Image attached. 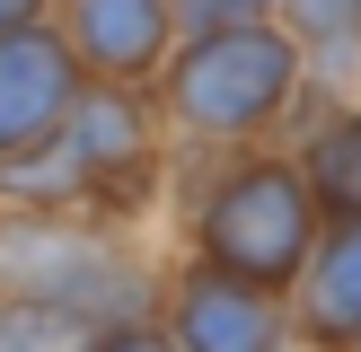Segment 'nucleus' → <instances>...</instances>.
Instances as JSON below:
<instances>
[{
	"mask_svg": "<svg viewBox=\"0 0 361 352\" xmlns=\"http://www.w3.org/2000/svg\"><path fill=\"white\" fill-rule=\"evenodd\" d=\"M291 158L317 194V220H361V97H335L309 141H291Z\"/></svg>",
	"mask_w": 361,
	"mask_h": 352,
	"instance_id": "nucleus-9",
	"label": "nucleus"
},
{
	"mask_svg": "<svg viewBox=\"0 0 361 352\" xmlns=\"http://www.w3.org/2000/svg\"><path fill=\"white\" fill-rule=\"evenodd\" d=\"M88 352H176V334L159 326V317H123V326H97V334H88Z\"/></svg>",
	"mask_w": 361,
	"mask_h": 352,
	"instance_id": "nucleus-13",
	"label": "nucleus"
},
{
	"mask_svg": "<svg viewBox=\"0 0 361 352\" xmlns=\"http://www.w3.org/2000/svg\"><path fill=\"white\" fill-rule=\"evenodd\" d=\"M282 299L300 352H361V220H317V246Z\"/></svg>",
	"mask_w": 361,
	"mask_h": 352,
	"instance_id": "nucleus-8",
	"label": "nucleus"
},
{
	"mask_svg": "<svg viewBox=\"0 0 361 352\" xmlns=\"http://www.w3.org/2000/svg\"><path fill=\"white\" fill-rule=\"evenodd\" d=\"M168 141L221 158V150H264L309 97V53L291 44L282 18L264 27H221V35H176L150 80Z\"/></svg>",
	"mask_w": 361,
	"mask_h": 352,
	"instance_id": "nucleus-1",
	"label": "nucleus"
},
{
	"mask_svg": "<svg viewBox=\"0 0 361 352\" xmlns=\"http://www.w3.org/2000/svg\"><path fill=\"white\" fill-rule=\"evenodd\" d=\"M53 18V0H0V35H18V27H44Z\"/></svg>",
	"mask_w": 361,
	"mask_h": 352,
	"instance_id": "nucleus-14",
	"label": "nucleus"
},
{
	"mask_svg": "<svg viewBox=\"0 0 361 352\" xmlns=\"http://www.w3.org/2000/svg\"><path fill=\"white\" fill-rule=\"evenodd\" d=\"M159 326L176 334V352H300L291 334V299L256 291V282H229L212 264H168V291H159Z\"/></svg>",
	"mask_w": 361,
	"mask_h": 352,
	"instance_id": "nucleus-5",
	"label": "nucleus"
},
{
	"mask_svg": "<svg viewBox=\"0 0 361 352\" xmlns=\"http://www.w3.org/2000/svg\"><path fill=\"white\" fill-rule=\"evenodd\" d=\"M282 0H168L176 35H221V27H264Z\"/></svg>",
	"mask_w": 361,
	"mask_h": 352,
	"instance_id": "nucleus-12",
	"label": "nucleus"
},
{
	"mask_svg": "<svg viewBox=\"0 0 361 352\" xmlns=\"http://www.w3.org/2000/svg\"><path fill=\"white\" fill-rule=\"evenodd\" d=\"M88 317L35 308V299H0V352H88Z\"/></svg>",
	"mask_w": 361,
	"mask_h": 352,
	"instance_id": "nucleus-11",
	"label": "nucleus"
},
{
	"mask_svg": "<svg viewBox=\"0 0 361 352\" xmlns=\"http://www.w3.org/2000/svg\"><path fill=\"white\" fill-rule=\"evenodd\" d=\"M159 291L168 273L133 246V229L88 211H0V299L123 326V317H159Z\"/></svg>",
	"mask_w": 361,
	"mask_h": 352,
	"instance_id": "nucleus-3",
	"label": "nucleus"
},
{
	"mask_svg": "<svg viewBox=\"0 0 361 352\" xmlns=\"http://www.w3.org/2000/svg\"><path fill=\"white\" fill-rule=\"evenodd\" d=\"M53 27L71 35L88 80H133V88H150L176 44L168 0H53Z\"/></svg>",
	"mask_w": 361,
	"mask_h": 352,
	"instance_id": "nucleus-7",
	"label": "nucleus"
},
{
	"mask_svg": "<svg viewBox=\"0 0 361 352\" xmlns=\"http://www.w3.org/2000/svg\"><path fill=\"white\" fill-rule=\"evenodd\" d=\"M317 246V194L291 150H221L212 176L185 194V256L256 291H291Z\"/></svg>",
	"mask_w": 361,
	"mask_h": 352,
	"instance_id": "nucleus-2",
	"label": "nucleus"
},
{
	"mask_svg": "<svg viewBox=\"0 0 361 352\" xmlns=\"http://www.w3.org/2000/svg\"><path fill=\"white\" fill-rule=\"evenodd\" d=\"M353 27H361V0H353Z\"/></svg>",
	"mask_w": 361,
	"mask_h": 352,
	"instance_id": "nucleus-15",
	"label": "nucleus"
},
{
	"mask_svg": "<svg viewBox=\"0 0 361 352\" xmlns=\"http://www.w3.org/2000/svg\"><path fill=\"white\" fill-rule=\"evenodd\" d=\"M80 88H88V70H80V53H71V35L53 18L0 35V158H27L44 141H62Z\"/></svg>",
	"mask_w": 361,
	"mask_h": 352,
	"instance_id": "nucleus-6",
	"label": "nucleus"
},
{
	"mask_svg": "<svg viewBox=\"0 0 361 352\" xmlns=\"http://www.w3.org/2000/svg\"><path fill=\"white\" fill-rule=\"evenodd\" d=\"M274 18L291 27V44L309 53V80L361 70V27H353V0H282Z\"/></svg>",
	"mask_w": 361,
	"mask_h": 352,
	"instance_id": "nucleus-10",
	"label": "nucleus"
},
{
	"mask_svg": "<svg viewBox=\"0 0 361 352\" xmlns=\"http://www.w3.org/2000/svg\"><path fill=\"white\" fill-rule=\"evenodd\" d=\"M53 150L80 176V211L115 229H133L168 185V123H159V97L133 80H88Z\"/></svg>",
	"mask_w": 361,
	"mask_h": 352,
	"instance_id": "nucleus-4",
	"label": "nucleus"
}]
</instances>
